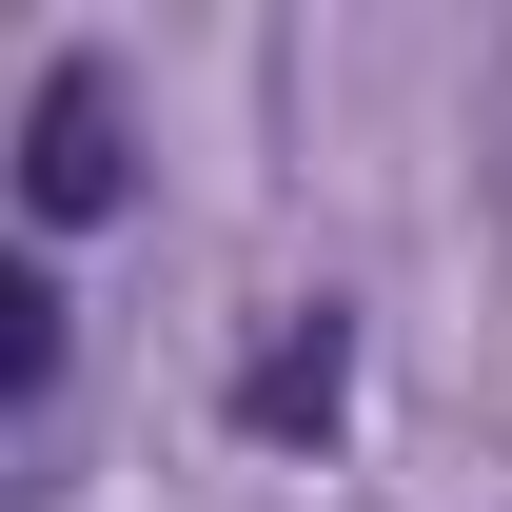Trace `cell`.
I'll return each instance as SVG.
<instances>
[{"label":"cell","mask_w":512,"mask_h":512,"mask_svg":"<svg viewBox=\"0 0 512 512\" xmlns=\"http://www.w3.org/2000/svg\"><path fill=\"white\" fill-rule=\"evenodd\" d=\"M335 375H355V335H335V296H316V316H276V335H256L237 414H256V434H335Z\"/></svg>","instance_id":"obj_2"},{"label":"cell","mask_w":512,"mask_h":512,"mask_svg":"<svg viewBox=\"0 0 512 512\" xmlns=\"http://www.w3.org/2000/svg\"><path fill=\"white\" fill-rule=\"evenodd\" d=\"M119 60H40V99H20V217L40 237H79V217H119Z\"/></svg>","instance_id":"obj_1"},{"label":"cell","mask_w":512,"mask_h":512,"mask_svg":"<svg viewBox=\"0 0 512 512\" xmlns=\"http://www.w3.org/2000/svg\"><path fill=\"white\" fill-rule=\"evenodd\" d=\"M0 394H20V414L60 394V276H40V256L0 276Z\"/></svg>","instance_id":"obj_3"}]
</instances>
